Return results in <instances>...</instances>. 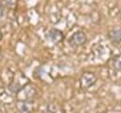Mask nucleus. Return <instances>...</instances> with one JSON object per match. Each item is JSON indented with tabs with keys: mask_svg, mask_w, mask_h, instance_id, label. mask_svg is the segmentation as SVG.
<instances>
[{
	"mask_svg": "<svg viewBox=\"0 0 121 113\" xmlns=\"http://www.w3.org/2000/svg\"><path fill=\"white\" fill-rule=\"evenodd\" d=\"M108 38L114 44H119L121 42V29L120 28H111L107 33Z\"/></svg>",
	"mask_w": 121,
	"mask_h": 113,
	"instance_id": "obj_4",
	"label": "nucleus"
},
{
	"mask_svg": "<svg viewBox=\"0 0 121 113\" xmlns=\"http://www.w3.org/2000/svg\"><path fill=\"white\" fill-rule=\"evenodd\" d=\"M97 81V77L94 72L85 71L81 74L79 78V85L83 89H88L93 86Z\"/></svg>",
	"mask_w": 121,
	"mask_h": 113,
	"instance_id": "obj_1",
	"label": "nucleus"
},
{
	"mask_svg": "<svg viewBox=\"0 0 121 113\" xmlns=\"http://www.w3.org/2000/svg\"><path fill=\"white\" fill-rule=\"evenodd\" d=\"M45 37H46L50 42H52V43H54V44H58V43H60V41L63 40L64 35H63L62 31H60V30H59V29H57V28H52V29H50V30L46 33Z\"/></svg>",
	"mask_w": 121,
	"mask_h": 113,
	"instance_id": "obj_3",
	"label": "nucleus"
},
{
	"mask_svg": "<svg viewBox=\"0 0 121 113\" xmlns=\"http://www.w3.org/2000/svg\"><path fill=\"white\" fill-rule=\"evenodd\" d=\"M58 106L56 104H48L45 110V113H59L58 112ZM61 113V112H60Z\"/></svg>",
	"mask_w": 121,
	"mask_h": 113,
	"instance_id": "obj_6",
	"label": "nucleus"
},
{
	"mask_svg": "<svg viewBox=\"0 0 121 113\" xmlns=\"http://www.w3.org/2000/svg\"><path fill=\"white\" fill-rule=\"evenodd\" d=\"M112 66L114 70L121 72V54L115 55L112 59Z\"/></svg>",
	"mask_w": 121,
	"mask_h": 113,
	"instance_id": "obj_5",
	"label": "nucleus"
},
{
	"mask_svg": "<svg viewBox=\"0 0 121 113\" xmlns=\"http://www.w3.org/2000/svg\"><path fill=\"white\" fill-rule=\"evenodd\" d=\"M86 42H87L86 34L81 30H78V31H76L75 33H73L68 40L69 45L73 47H80V46L84 45Z\"/></svg>",
	"mask_w": 121,
	"mask_h": 113,
	"instance_id": "obj_2",
	"label": "nucleus"
},
{
	"mask_svg": "<svg viewBox=\"0 0 121 113\" xmlns=\"http://www.w3.org/2000/svg\"><path fill=\"white\" fill-rule=\"evenodd\" d=\"M10 85H15V86H16V84H15V83H13V82H12V83H11V84H10ZM17 89H18V92H19V91H20V90H21V88H20V87H19V86H17Z\"/></svg>",
	"mask_w": 121,
	"mask_h": 113,
	"instance_id": "obj_7",
	"label": "nucleus"
}]
</instances>
